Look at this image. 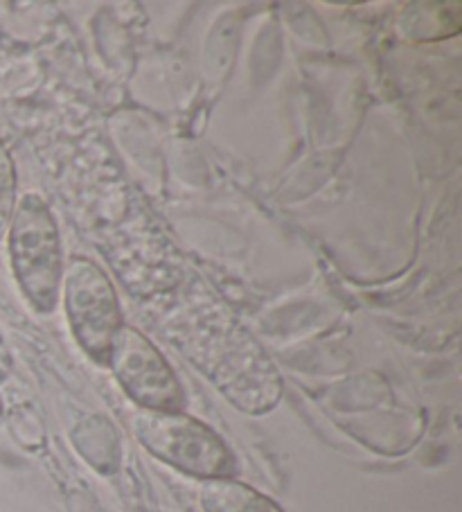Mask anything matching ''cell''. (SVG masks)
I'll return each mask as SVG.
<instances>
[{
  "label": "cell",
  "mask_w": 462,
  "mask_h": 512,
  "mask_svg": "<svg viewBox=\"0 0 462 512\" xmlns=\"http://www.w3.org/2000/svg\"><path fill=\"white\" fill-rule=\"evenodd\" d=\"M136 436L147 452L185 474L201 479H228L235 472L230 449L199 420L165 411H138Z\"/></svg>",
  "instance_id": "cell-1"
},
{
  "label": "cell",
  "mask_w": 462,
  "mask_h": 512,
  "mask_svg": "<svg viewBox=\"0 0 462 512\" xmlns=\"http://www.w3.org/2000/svg\"><path fill=\"white\" fill-rule=\"evenodd\" d=\"M10 255L23 294L37 310L50 312L61 282L59 237L48 206L34 194L23 197L12 215Z\"/></svg>",
  "instance_id": "cell-2"
},
{
  "label": "cell",
  "mask_w": 462,
  "mask_h": 512,
  "mask_svg": "<svg viewBox=\"0 0 462 512\" xmlns=\"http://www.w3.org/2000/svg\"><path fill=\"white\" fill-rule=\"evenodd\" d=\"M66 312L77 341L93 359L109 364L113 339L122 328L120 305L109 278L88 260H73L66 271Z\"/></svg>",
  "instance_id": "cell-3"
},
{
  "label": "cell",
  "mask_w": 462,
  "mask_h": 512,
  "mask_svg": "<svg viewBox=\"0 0 462 512\" xmlns=\"http://www.w3.org/2000/svg\"><path fill=\"white\" fill-rule=\"evenodd\" d=\"M115 377L133 402L145 411L176 413L183 406V391L161 352L140 332L122 325L109 352Z\"/></svg>",
  "instance_id": "cell-4"
},
{
  "label": "cell",
  "mask_w": 462,
  "mask_h": 512,
  "mask_svg": "<svg viewBox=\"0 0 462 512\" xmlns=\"http://www.w3.org/2000/svg\"><path fill=\"white\" fill-rule=\"evenodd\" d=\"M206 512H282L278 503L233 479H210L201 485Z\"/></svg>",
  "instance_id": "cell-5"
},
{
  "label": "cell",
  "mask_w": 462,
  "mask_h": 512,
  "mask_svg": "<svg viewBox=\"0 0 462 512\" xmlns=\"http://www.w3.org/2000/svg\"><path fill=\"white\" fill-rule=\"evenodd\" d=\"M14 190H16L14 163L10 154H7L5 145L0 143V237L5 235V231L12 224Z\"/></svg>",
  "instance_id": "cell-6"
}]
</instances>
